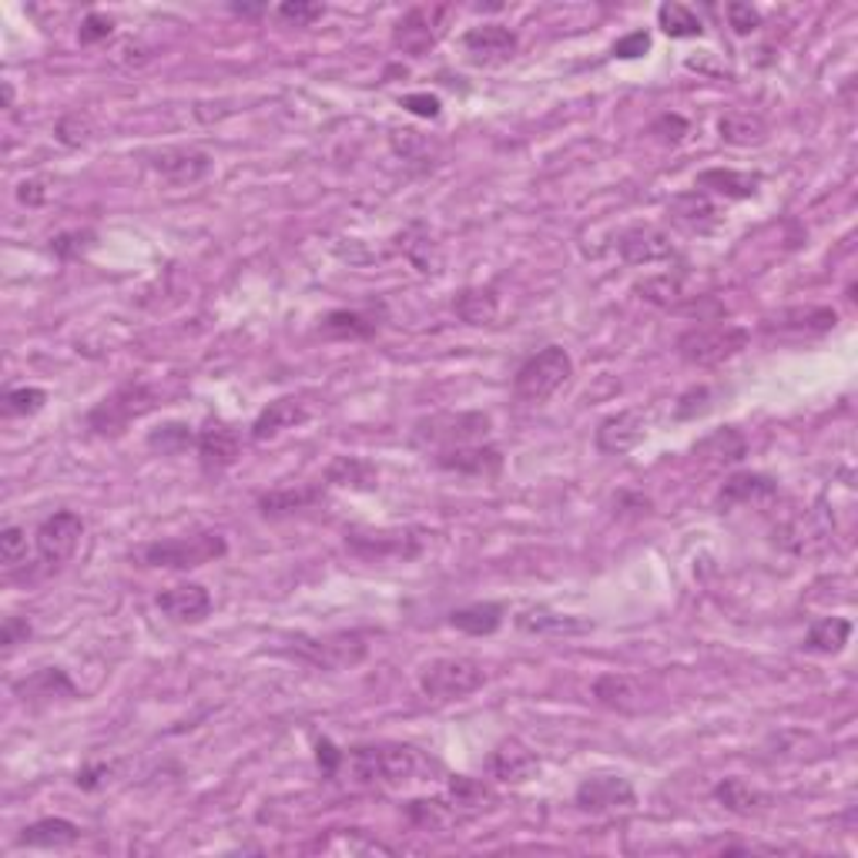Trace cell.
<instances>
[{
    "label": "cell",
    "instance_id": "cell-1",
    "mask_svg": "<svg viewBox=\"0 0 858 858\" xmlns=\"http://www.w3.org/2000/svg\"><path fill=\"white\" fill-rule=\"evenodd\" d=\"M228 553V543L222 533L205 530L191 537H172V540H155L138 550V561L144 567H165V571H195L215 564Z\"/></svg>",
    "mask_w": 858,
    "mask_h": 858
},
{
    "label": "cell",
    "instance_id": "cell-2",
    "mask_svg": "<svg viewBox=\"0 0 858 858\" xmlns=\"http://www.w3.org/2000/svg\"><path fill=\"white\" fill-rule=\"evenodd\" d=\"M416 751L407 744H360L342 762L360 785H402L416 775Z\"/></svg>",
    "mask_w": 858,
    "mask_h": 858
},
{
    "label": "cell",
    "instance_id": "cell-3",
    "mask_svg": "<svg viewBox=\"0 0 858 858\" xmlns=\"http://www.w3.org/2000/svg\"><path fill=\"white\" fill-rule=\"evenodd\" d=\"M574 376V360L564 345H546L540 349L537 356H530L517 376H514V396L520 402H530V407H540V402L557 396Z\"/></svg>",
    "mask_w": 858,
    "mask_h": 858
},
{
    "label": "cell",
    "instance_id": "cell-4",
    "mask_svg": "<svg viewBox=\"0 0 858 858\" xmlns=\"http://www.w3.org/2000/svg\"><path fill=\"white\" fill-rule=\"evenodd\" d=\"M748 342H751V332L741 326H725V322L694 326L678 336V356L687 366L708 369V366H721V363L734 360L741 349H748Z\"/></svg>",
    "mask_w": 858,
    "mask_h": 858
},
{
    "label": "cell",
    "instance_id": "cell-5",
    "mask_svg": "<svg viewBox=\"0 0 858 858\" xmlns=\"http://www.w3.org/2000/svg\"><path fill=\"white\" fill-rule=\"evenodd\" d=\"M155 402H158V396L151 386L125 383L87 413V430L97 433V436H121L134 420H141L144 413L155 410Z\"/></svg>",
    "mask_w": 858,
    "mask_h": 858
},
{
    "label": "cell",
    "instance_id": "cell-6",
    "mask_svg": "<svg viewBox=\"0 0 858 858\" xmlns=\"http://www.w3.org/2000/svg\"><path fill=\"white\" fill-rule=\"evenodd\" d=\"M486 684V668L473 658H433L420 671V691L433 701H460Z\"/></svg>",
    "mask_w": 858,
    "mask_h": 858
},
{
    "label": "cell",
    "instance_id": "cell-7",
    "mask_svg": "<svg viewBox=\"0 0 858 858\" xmlns=\"http://www.w3.org/2000/svg\"><path fill=\"white\" fill-rule=\"evenodd\" d=\"M590 694L600 708L618 712V715H644L658 704V691L637 674H600L593 681Z\"/></svg>",
    "mask_w": 858,
    "mask_h": 858
},
{
    "label": "cell",
    "instance_id": "cell-8",
    "mask_svg": "<svg viewBox=\"0 0 858 858\" xmlns=\"http://www.w3.org/2000/svg\"><path fill=\"white\" fill-rule=\"evenodd\" d=\"M84 537V520L74 514V510H58L50 514L37 533H34V546H37V557L47 564V567H64L74 553H78V543Z\"/></svg>",
    "mask_w": 858,
    "mask_h": 858
},
{
    "label": "cell",
    "instance_id": "cell-9",
    "mask_svg": "<svg viewBox=\"0 0 858 858\" xmlns=\"http://www.w3.org/2000/svg\"><path fill=\"white\" fill-rule=\"evenodd\" d=\"M577 809L590 815H608V812H631L637 804V791L627 778L621 775H593L577 785Z\"/></svg>",
    "mask_w": 858,
    "mask_h": 858
},
{
    "label": "cell",
    "instance_id": "cell-10",
    "mask_svg": "<svg viewBox=\"0 0 858 858\" xmlns=\"http://www.w3.org/2000/svg\"><path fill=\"white\" fill-rule=\"evenodd\" d=\"M490 430V416L483 413H457V416H433V420H423L416 426V443H430V446H439V449H449V446H467V443H477L480 436H486Z\"/></svg>",
    "mask_w": 858,
    "mask_h": 858
},
{
    "label": "cell",
    "instance_id": "cell-11",
    "mask_svg": "<svg viewBox=\"0 0 858 858\" xmlns=\"http://www.w3.org/2000/svg\"><path fill=\"white\" fill-rule=\"evenodd\" d=\"M292 644H295L292 654H298L302 661H309L313 668H322V671L356 665L366 654V644H363L360 634H336V637H319V640L298 637Z\"/></svg>",
    "mask_w": 858,
    "mask_h": 858
},
{
    "label": "cell",
    "instance_id": "cell-12",
    "mask_svg": "<svg viewBox=\"0 0 858 858\" xmlns=\"http://www.w3.org/2000/svg\"><path fill=\"white\" fill-rule=\"evenodd\" d=\"M443 17H446V8H413L410 14H402V21L396 24V34H392L396 47L407 50L413 58H423L443 34Z\"/></svg>",
    "mask_w": 858,
    "mask_h": 858
},
{
    "label": "cell",
    "instance_id": "cell-13",
    "mask_svg": "<svg viewBox=\"0 0 858 858\" xmlns=\"http://www.w3.org/2000/svg\"><path fill=\"white\" fill-rule=\"evenodd\" d=\"M436 467L457 477H496L503 470V452L496 446L483 443H467V446H449L436 452Z\"/></svg>",
    "mask_w": 858,
    "mask_h": 858
},
{
    "label": "cell",
    "instance_id": "cell-14",
    "mask_svg": "<svg viewBox=\"0 0 858 858\" xmlns=\"http://www.w3.org/2000/svg\"><path fill=\"white\" fill-rule=\"evenodd\" d=\"M618 251L627 266H654V262L674 259V242L668 232L654 228V225H634L621 235Z\"/></svg>",
    "mask_w": 858,
    "mask_h": 858
},
{
    "label": "cell",
    "instance_id": "cell-15",
    "mask_svg": "<svg viewBox=\"0 0 858 858\" xmlns=\"http://www.w3.org/2000/svg\"><path fill=\"white\" fill-rule=\"evenodd\" d=\"M517 34L503 24H480L463 34V50L477 64H503L517 55Z\"/></svg>",
    "mask_w": 858,
    "mask_h": 858
},
{
    "label": "cell",
    "instance_id": "cell-16",
    "mask_svg": "<svg viewBox=\"0 0 858 858\" xmlns=\"http://www.w3.org/2000/svg\"><path fill=\"white\" fill-rule=\"evenodd\" d=\"M242 457V439L232 426L225 423H212L198 433V463L209 477L225 473L228 467H235Z\"/></svg>",
    "mask_w": 858,
    "mask_h": 858
},
{
    "label": "cell",
    "instance_id": "cell-17",
    "mask_svg": "<svg viewBox=\"0 0 858 858\" xmlns=\"http://www.w3.org/2000/svg\"><path fill=\"white\" fill-rule=\"evenodd\" d=\"M155 608L175 624H198L212 614V593L201 584H178L155 597Z\"/></svg>",
    "mask_w": 858,
    "mask_h": 858
},
{
    "label": "cell",
    "instance_id": "cell-18",
    "mask_svg": "<svg viewBox=\"0 0 858 858\" xmlns=\"http://www.w3.org/2000/svg\"><path fill=\"white\" fill-rule=\"evenodd\" d=\"M151 168L172 185H195L212 172V155L198 148H165L151 155Z\"/></svg>",
    "mask_w": 858,
    "mask_h": 858
},
{
    "label": "cell",
    "instance_id": "cell-19",
    "mask_svg": "<svg viewBox=\"0 0 858 858\" xmlns=\"http://www.w3.org/2000/svg\"><path fill=\"white\" fill-rule=\"evenodd\" d=\"M647 436V416L640 410H624L608 416L597 426V449L608 452V457H624L637 443H644Z\"/></svg>",
    "mask_w": 858,
    "mask_h": 858
},
{
    "label": "cell",
    "instance_id": "cell-20",
    "mask_svg": "<svg viewBox=\"0 0 858 858\" xmlns=\"http://www.w3.org/2000/svg\"><path fill=\"white\" fill-rule=\"evenodd\" d=\"M486 768L496 781H507V785H524L530 778H537L540 772V759L524 748L520 741H503L490 759H486Z\"/></svg>",
    "mask_w": 858,
    "mask_h": 858
},
{
    "label": "cell",
    "instance_id": "cell-21",
    "mask_svg": "<svg viewBox=\"0 0 858 858\" xmlns=\"http://www.w3.org/2000/svg\"><path fill=\"white\" fill-rule=\"evenodd\" d=\"M838 326V313L828 306H809V309H785L775 319H765V332L778 336H825Z\"/></svg>",
    "mask_w": 858,
    "mask_h": 858
},
{
    "label": "cell",
    "instance_id": "cell-22",
    "mask_svg": "<svg viewBox=\"0 0 858 858\" xmlns=\"http://www.w3.org/2000/svg\"><path fill=\"white\" fill-rule=\"evenodd\" d=\"M14 694L27 704H50V701H74L78 687L61 668H40L31 678L14 684Z\"/></svg>",
    "mask_w": 858,
    "mask_h": 858
},
{
    "label": "cell",
    "instance_id": "cell-23",
    "mask_svg": "<svg viewBox=\"0 0 858 858\" xmlns=\"http://www.w3.org/2000/svg\"><path fill=\"white\" fill-rule=\"evenodd\" d=\"M306 420H309V407H306V402L295 399V396H282V399L269 402V407L259 413V420L251 423V439H259V443L275 439L279 433L295 430V426H302Z\"/></svg>",
    "mask_w": 858,
    "mask_h": 858
},
{
    "label": "cell",
    "instance_id": "cell-24",
    "mask_svg": "<svg viewBox=\"0 0 858 858\" xmlns=\"http://www.w3.org/2000/svg\"><path fill=\"white\" fill-rule=\"evenodd\" d=\"M517 627L524 634H537V637H577V634L593 631L590 621L574 618V614H561V611H550V608H527V611H520L517 614Z\"/></svg>",
    "mask_w": 858,
    "mask_h": 858
},
{
    "label": "cell",
    "instance_id": "cell-25",
    "mask_svg": "<svg viewBox=\"0 0 858 858\" xmlns=\"http://www.w3.org/2000/svg\"><path fill=\"white\" fill-rule=\"evenodd\" d=\"M668 219L684 228V232H712L718 225V209H715V201L704 195V191H684L678 198H671V205H668Z\"/></svg>",
    "mask_w": 858,
    "mask_h": 858
},
{
    "label": "cell",
    "instance_id": "cell-26",
    "mask_svg": "<svg viewBox=\"0 0 858 858\" xmlns=\"http://www.w3.org/2000/svg\"><path fill=\"white\" fill-rule=\"evenodd\" d=\"M778 493V483L765 473H734L731 480H725L721 493H718V510H731V507H744V503H762L768 496Z\"/></svg>",
    "mask_w": 858,
    "mask_h": 858
},
{
    "label": "cell",
    "instance_id": "cell-27",
    "mask_svg": "<svg viewBox=\"0 0 858 858\" xmlns=\"http://www.w3.org/2000/svg\"><path fill=\"white\" fill-rule=\"evenodd\" d=\"M694 188H697V191H718V195L738 201V198L759 195L762 175H759V172H734V168H708V172L697 175Z\"/></svg>",
    "mask_w": 858,
    "mask_h": 858
},
{
    "label": "cell",
    "instance_id": "cell-28",
    "mask_svg": "<svg viewBox=\"0 0 858 858\" xmlns=\"http://www.w3.org/2000/svg\"><path fill=\"white\" fill-rule=\"evenodd\" d=\"M81 842V828L68 819H40L27 828H21L17 845L27 848H71Z\"/></svg>",
    "mask_w": 858,
    "mask_h": 858
},
{
    "label": "cell",
    "instance_id": "cell-29",
    "mask_svg": "<svg viewBox=\"0 0 858 858\" xmlns=\"http://www.w3.org/2000/svg\"><path fill=\"white\" fill-rule=\"evenodd\" d=\"M715 798H718V804L721 809H728L731 815H759V812H765L768 809V795L765 791H759L754 788L751 781H744V778H725L718 788H715Z\"/></svg>",
    "mask_w": 858,
    "mask_h": 858
},
{
    "label": "cell",
    "instance_id": "cell-30",
    "mask_svg": "<svg viewBox=\"0 0 858 858\" xmlns=\"http://www.w3.org/2000/svg\"><path fill=\"white\" fill-rule=\"evenodd\" d=\"M748 452V439L738 430H718L712 436H704L694 446V457L704 460L708 467H725V463H741Z\"/></svg>",
    "mask_w": 858,
    "mask_h": 858
},
{
    "label": "cell",
    "instance_id": "cell-31",
    "mask_svg": "<svg viewBox=\"0 0 858 858\" xmlns=\"http://www.w3.org/2000/svg\"><path fill=\"white\" fill-rule=\"evenodd\" d=\"M503 603H470V608H460V611H449V627H457L470 637H490L499 631L503 624Z\"/></svg>",
    "mask_w": 858,
    "mask_h": 858
},
{
    "label": "cell",
    "instance_id": "cell-32",
    "mask_svg": "<svg viewBox=\"0 0 858 858\" xmlns=\"http://www.w3.org/2000/svg\"><path fill=\"white\" fill-rule=\"evenodd\" d=\"M326 480L332 486H345V490H376L379 470L363 457H336L326 470Z\"/></svg>",
    "mask_w": 858,
    "mask_h": 858
},
{
    "label": "cell",
    "instance_id": "cell-33",
    "mask_svg": "<svg viewBox=\"0 0 858 858\" xmlns=\"http://www.w3.org/2000/svg\"><path fill=\"white\" fill-rule=\"evenodd\" d=\"M379 322L373 313H360V309H336L322 319V332L329 339H369L376 336Z\"/></svg>",
    "mask_w": 858,
    "mask_h": 858
},
{
    "label": "cell",
    "instance_id": "cell-34",
    "mask_svg": "<svg viewBox=\"0 0 858 858\" xmlns=\"http://www.w3.org/2000/svg\"><path fill=\"white\" fill-rule=\"evenodd\" d=\"M718 131L728 144H738V148H748V144H762L768 138V125L762 115H751V111H731L718 121Z\"/></svg>",
    "mask_w": 858,
    "mask_h": 858
},
{
    "label": "cell",
    "instance_id": "cell-35",
    "mask_svg": "<svg viewBox=\"0 0 858 858\" xmlns=\"http://www.w3.org/2000/svg\"><path fill=\"white\" fill-rule=\"evenodd\" d=\"M851 637V621L845 618H822L809 627L804 634V650H815V654H838Z\"/></svg>",
    "mask_w": 858,
    "mask_h": 858
},
{
    "label": "cell",
    "instance_id": "cell-36",
    "mask_svg": "<svg viewBox=\"0 0 858 858\" xmlns=\"http://www.w3.org/2000/svg\"><path fill=\"white\" fill-rule=\"evenodd\" d=\"M452 306H457V316H460L463 322H470V326H490V322L496 319V313H499V298H496L493 289H467V292L457 295V302H452Z\"/></svg>",
    "mask_w": 858,
    "mask_h": 858
},
{
    "label": "cell",
    "instance_id": "cell-37",
    "mask_svg": "<svg viewBox=\"0 0 858 858\" xmlns=\"http://www.w3.org/2000/svg\"><path fill=\"white\" fill-rule=\"evenodd\" d=\"M407 819H410L413 825H420V828H433V832H439V828H449L452 822H457L460 812H457V804H452V801L416 798V801L407 804Z\"/></svg>",
    "mask_w": 858,
    "mask_h": 858
},
{
    "label": "cell",
    "instance_id": "cell-38",
    "mask_svg": "<svg viewBox=\"0 0 858 858\" xmlns=\"http://www.w3.org/2000/svg\"><path fill=\"white\" fill-rule=\"evenodd\" d=\"M349 546L363 553V557H386V553H396V557H413L420 546H407V537L402 533H379V537H352Z\"/></svg>",
    "mask_w": 858,
    "mask_h": 858
},
{
    "label": "cell",
    "instance_id": "cell-39",
    "mask_svg": "<svg viewBox=\"0 0 858 858\" xmlns=\"http://www.w3.org/2000/svg\"><path fill=\"white\" fill-rule=\"evenodd\" d=\"M191 443H198V439L188 423H165L148 433V449L162 452V457H178V452H185Z\"/></svg>",
    "mask_w": 858,
    "mask_h": 858
},
{
    "label": "cell",
    "instance_id": "cell-40",
    "mask_svg": "<svg viewBox=\"0 0 858 858\" xmlns=\"http://www.w3.org/2000/svg\"><path fill=\"white\" fill-rule=\"evenodd\" d=\"M658 24L668 37H701L704 34V24L701 17L684 8V4H661L658 8Z\"/></svg>",
    "mask_w": 858,
    "mask_h": 858
},
{
    "label": "cell",
    "instance_id": "cell-41",
    "mask_svg": "<svg viewBox=\"0 0 858 858\" xmlns=\"http://www.w3.org/2000/svg\"><path fill=\"white\" fill-rule=\"evenodd\" d=\"M319 493L316 490H272L259 499V510L266 517H282V514H295L302 507H309Z\"/></svg>",
    "mask_w": 858,
    "mask_h": 858
},
{
    "label": "cell",
    "instance_id": "cell-42",
    "mask_svg": "<svg viewBox=\"0 0 858 858\" xmlns=\"http://www.w3.org/2000/svg\"><path fill=\"white\" fill-rule=\"evenodd\" d=\"M0 561H4L8 574H17L31 564L27 533L21 527H4V533H0Z\"/></svg>",
    "mask_w": 858,
    "mask_h": 858
},
{
    "label": "cell",
    "instance_id": "cell-43",
    "mask_svg": "<svg viewBox=\"0 0 858 858\" xmlns=\"http://www.w3.org/2000/svg\"><path fill=\"white\" fill-rule=\"evenodd\" d=\"M47 402V392L37 389V386H21V389H8L4 396V416L8 420H17V416H34L44 410Z\"/></svg>",
    "mask_w": 858,
    "mask_h": 858
},
{
    "label": "cell",
    "instance_id": "cell-44",
    "mask_svg": "<svg viewBox=\"0 0 858 858\" xmlns=\"http://www.w3.org/2000/svg\"><path fill=\"white\" fill-rule=\"evenodd\" d=\"M637 292H640L647 302H654V306H665V309L678 306V298L684 295V289H681V279H674V275H658V279H647V282H640V285H637Z\"/></svg>",
    "mask_w": 858,
    "mask_h": 858
},
{
    "label": "cell",
    "instance_id": "cell-45",
    "mask_svg": "<svg viewBox=\"0 0 858 858\" xmlns=\"http://www.w3.org/2000/svg\"><path fill=\"white\" fill-rule=\"evenodd\" d=\"M87 248H94V232H81V228H74V232H61V235H55L50 238V251H55V256L61 259V262H74V259H81Z\"/></svg>",
    "mask_w": 858,
    "mask_h": 858
},
{
    "label": "cell",
    "instance_id": "cell-46",
    "mask_svg": "<svg viewBox=\"0 0 858 858\" xmlns=\"http://www.w3.org/2000/svg\"><path fill=\"white\" fill-rule=\"evenodd\" d=\"M322 14H326V8L309 4V0H285V4H279V17L292 27H313Z\"/></svg>",
    "mask_w": 858,
    "mask_h": 858
},
{
    "label": "cell",
    "instance_id": "cell-47",
    "mask_svg": "<svg viewBox=\"0 0 858 858\" xmlns=\"http://www.w3.org/2000/svg\"><path fill=\"white\" fill-rule=\"evenodd\" d=\"M91 121L84 118V115H68V118H61L58 121V128H55V134H58V141L61 144H68V148H81V144H87L91 141Z\"/></svg>",
    "mask_w": 858,
    "mask_h": 858
},
{
    "label": "cell",
    "instance_id": "cell-48",
    "mask_svg": "<svg viewBox=\"0 0 858 858\" xmlns=\"http://www.w3.org/2000/svg\"><path fill=\"white\" fill-rule=\"evenodd\" d=\"M712 410V389L708 386H694L678 399V420H691Z\"/></svg>",
    "mask_w": 858,
    "mask_h": 858
},
{
    "label": "cell",
    "instance_id": "cell-49",
    "mask_svg": "<svg viewBox=\"0 0 858 858\" xmlns=\"http://www.w3.org/2000/svg\"><path fill=\"white\" fill-rule=\"evenodd\" d=\"M728 21H731L734 34H741V37H748L762 27V14L751 4H728Z\"/></svg>",
    "mask_w": 858,
    "mask_h": 858
},
{
    "label": "cell",
    "instance_id": "cell-50",
    "mask_svg": "<svg viewBox=\"0 0 858 858\" xmlns=\"http://www.w3.org/2000/svg\"><path fill=\"white\" fill-rule=\"evenodd\" d=\"M644 50H650V34H647V31H634V34H627V37H621V40L614 44V58L634 61V58L644 55Z\"/></svg>",
    "mask_w": 858,
    "mask_h": 858
},
{
    "label": "cell",
    "instance_id": "cell-51",
    "mask_svg": "<svg viewBox=\"0 0 858 858\" xmlns=\"http://www.w3.org/2000/svg\"><path fill=\"white\" fill-rule=\"evenodd\" d=\"M111 775H115L111 765L97 762V765H84L74 781H78V788H84V791H97V788H105V785L111 781Z\"/></svg>",
    "mask_w": 858,
    "mask_h": 858
},
{
    "label": "cell",
    "instance_id": "cell-52",
    "mask_svg": "<svg viewBox=\"0 0 858 858\" xmlns=\"http://www.w3.org/2000/svg\"><path fill=\"white\" fill-rule=\"evenodd\" d=\"M316 759H319V768L326 778H336L342 772V762H345V751H339L332 741H319L316 748Z\"/></svg>",
    "mask_w": 858,
    "mask_h": 858
},
{
    "label": "cell",
    "instance_id": "cell-53",
    "mask_svg": "<svg viewBox=\"0 0 858 858\" xmlns=\"http://www.w3.org/2000/svg\"><path fill=\"white\" fill-rule=\"evenodd\" d=\"M402 108L420 115V118H436L439 115V97L436 94H407L402 97Z\"/></svg>",
    "mask_w": 858,
    "mask_h": 858
},
{
    "label": "cell",
    "instance_id": "cell-54",
    "mask_svg": "<svg viewBox=\"0 0 858 858\" xmlns=\"http://www.w3.org/2000/svg\"><path fill=\"white\" fill-rule=\"evenodd\" d=\"M111 21L105 17V14H87V21L81 24V44H94V40H105L108 34H111Z\"/></svg>",
    "mask_w": 858,
    "mask_h": 858
},
{
    "label": "cell",
    "instance_id": "cell-55",
    "mask_svg": "<svg viewBox=\"0 0 858 858\" xmlns=\"http://www.w3.org/2000/svg\"><path fill=\"white\" fill-rule=\"evenodd\" d=\"M27 637H31V624H27L24 618H8V621H4V634H0V640H4L8 650L17 647V644L27 640Z\"/></svg>",
    "mask_w": 858,
    "mask_h": 858
},
{
    "label": "cell",
    "instance_id": "cell-56",
    "mask_svg": "<svg viewBox=\"0 0 858 858\" xmlns=\"http://www.w3.org/2000/svg\"><path fill=\"white\" fill-rule=\"evenodd\" d=\"M17 195H21V201H27V205H37V201H44V188H40V181H24Z\"/></svg>",
    "mask_w": 858,
    "mask_h": 858
},
{
    "label": "cell",
    "instance_id": "cell-57",
    "mask_svg": "<svg viewBox=\"0 0 858 858\" xmlns=\"http://www.w3.org/2000/svg\"><path fill=\"white\" fill-rule=\"evenodd\" d=\"M232 11L242 14V17H256V14H262V8H248V4H232Z\"/></svg>",
    "mask_w": 858,
    "mask_h": 858
},
{
    "label": "cell",
    "instance_id": "cell-58",
    "mask_svg": "<svg viewBox=\"0 0 858 858\" xmlns=\"http://www.w3.org/2000/svg\"><path fill=\"white\" fill-rule=\"evenodd\" d=\"M14 105V87H11V81H4V108H11Z\"/></svg>",
    "mask_w": 858,
    "mask_h": 858
}]
</instances>
